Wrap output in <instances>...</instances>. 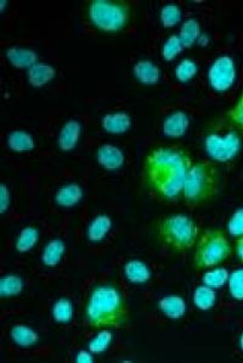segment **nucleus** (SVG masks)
I'll return each mask as SVG.
<instances>
[{
    "instance_id": "1",
    "label": "nucleus",
    "mask_w": 243,
    "mask_h": 363,
    "mask_svg": "<svg viewBox=\"0 0 243 363\" xmlns=\"http://www.w3.org/2000/svg\"><path fill=\"white\" fill-rule=\"evenodd\" d=\"M192 158L181 147H158L146 155L142 165V184L155 198L164 203L181 197L185 179L192 167Z\"/></svg>"
},
{
    "instance_id": "2",
    "label": "nucleus",
    "mask_w": 243,
    "mask_h": 363,
    "mask_svg": "<svg viewBox=\"0 0 243 363\" xmlns=\"http://www.w3.org/2000/svg\"><path fill=\"white\" fill-rule=\"evenodd\" d=\"M84 318L92 329L125 328L130 321L125 294L110 283L92 286L84 306Z\"/></svg>"
},
{
    "instance_id": "3",
    "label": "nucleus",
    "mask_w": 243,
    "mask_h": 363,
    "mask_svg": "<svg viewBox=\"0 0 243 363\" xmlns=\"http://www.w3.org/2000/svg\"><path fill=\"white\" fill-rule=\"evenodd\" d=\"M222 189L220 171L213 161L201 160L192 165L185 179L181 197L190 209L212 204Z\"/></svg>"
},
{
    "instance_id": "4",
    "label": "nucleus",
    "mask_w": 243,
    "mask_h": 363,
    "mask_svg": "<svg viewBox=\"0 0 243 363\" xmlns=\"http://www.w3.org/2000/svg\"><path fill=\"white\" fill-rule=\"evenodd\" d=\"M156 234L166 248L173 253H183L197 242L199 227L192 217L175 214L166 216L157 222Z\"/></svg>"
},
{
    "instance_id": "5",
    "label": "nucleus",
    "mask_w": 243,
    "mask_h": 363,
    "mask_svg": "<svg viewBox=\"0 0 243 363\" xmlns=\"http://www.w3.org/2000/svg\"><path fill=\"white\" fill-rule=\"evenodd\" d=\"M88 20L103 34H119L129 26L131 6L122 0H92L88 4Z\"/></svg>"
},
{
    "instance_id": "6",
    "label": "nucleus",
    "mask_w": 243,
    "mask_h": 363,
    "mask_svg": "<svg viewBox=\"0 0 243 363\" xmlns=\"http://www.w3.org/2000/svg\"><path fill=\"white\" fill-rule=\"evenodd\" d=\"M242 147V132L227 120L212 127L203 138V148L213 162H229L236 159Z\"/></svg>"
},
{
    "instance_id": "7",
    "label": "nucleus",
    "mask_w": 243,
    "mask_h": 363,
    "mask_svg": "<svg viewBox=\"0 0 243 363\" xmlns=\"http://www.w3.org/2000/svg\"><path fill=\"white\" fill-rule=\"evenodd\" d=\"M233 255V245L222 229H207L197 240L194 256L196 271L208 270L225 262Z\"/></svg>"
},
{
    "instance_id": "8",
    "label": "nucleus",
    "mask_w": 243,
    "mask_h": 363,
    "mask_svg": "<svg viewBox=\"0 0 243 363\" xmlns=\"http://www.w3.org/2000/svg\"><path fill=\"white\" fill-rule=\"evenodd\" d=\"M238 77L236 62L230 55H220L214 59L208 68L207 79L212 90L225 93L233 88Z\"/></svg>"
},
{
    "instance_id": "9",
    "label": "nucleus",
    "mask_w": 243,
    "mask_h": 363,
    "mask_svg": "<svg viewBox=\"0 0 243 363\" xmlns=\"http://www.w3.org/2000/svg\"><path fill=\"white\" fill-rule=\"evenodd\" d=\"M97 164L103 170L114 172L125 166V155L122 149L114 144H103L97 149L95 153Z\"/></svg>"
},
{
    "instance_id": "10",
    "label": "nucleus",
    "mask_w": 243,
    "mask_h": 363,
    "mask_svg": "<svg viewBox=\"0 0 243 363\" xmlns=\"http://www.w3.org/2000/svg\"><path fill=\"white\" fill-rule=\"evenodd\" d=\"M81 121L76 118H72L65 122V125L61 127L59 136H57V147L64 153H70L78 147L81 142Z\"/></svg>"
},
{
    "instance_id": "11",
    "label": "nucleus",
    "mask_w": 243,
    "mask_h": 363,
    "mask_svg": "<svg viewBox=\"0 0 243 363\" xmlns=\"http://www.w3.org/2000/svg\"><path fill=\"white\" fill-rule=\"evenodd\" d=\"M190 127V117L185 111L175 110L166 116L162 125L164 137L178 139L184 137Z\"/></svg>"
},
{
    "instance_id": "12",
    "label": "nucleus",
    "mask_w": 243,
    "mask_h": 363,
    "mask_svg": "<svg viewBox=\"0 0 243 363\" xmlns=\"http://www.w3.org/2000/svg\"><path fill=\"white\" fill-rule=\"evenodd\" d=\"M133 123L131 116L127 111H112L107 112L101 118V127L108 134L120 136L128 132Z\"/></svg>"
},
{
    "instance_id": "13",
    "label": "nucleus",
    "mask_w": 243,
    "mask_h": 363,
    "mask_svg": "<svg viewBox=\"0 0 243 363\" xmlns=\"http://www.w3.org/2000/svg\"><path fill=\"white\" fill-rule=\"evenodd\" d=\"M5 59L11 66L17 70H28L38 61V54L29 48L14 45L5 50Z\"/></svg>"
},
{
    "instance_id": "14",
    "label": "nucleus",
    "mask_w": 243,
    "mask_h": 363,
    "mask_svg": "<svg viewBox=\"0 0 243 363\" xmlns=\"http://www.w3.org/2000/svg\"><path fill=\"white\" fill-rule=\"evenodd\" d=\"M133 76L142 86L152 87L161 81V70L150 59H140L133 66Z\"/></svg>"
},
{
    "instance_id": "15",
    "label": "nucleus",
    "mask_w": 243,
    "mask_h": 363,
    "mask_svg": "<svg viewBox=\"0 0 243 363\" xmlns=\"http://www.w3.org/2000/svg\"><path fill=\"white\" fill-rule=\"evenodd\" d=\"M83 198H84V190L81 184H78L76 182H71L56 190L54 201L59 208L72 209L79 204Z\"/></svg>"
},
{
    "instance_id": "16",
    "label": "nucleus",
    "mask_w": 243,
    "mask_h": 363,
    "mask_svg": "<svg viewBox=\"0 0 243 363\" xmlns=\"http://www.w3.org/2000/svg\"><path fill=\"white\" fill-rule=\"evenodd\" d=\"M57 72L53 65L47 62H37L26 72L27 83L33 88H43L48 83L54 81Z\"/></svg>"
},
{
    "instance_id": "17",
    "label": "nucleus",
    "mask_w": 243,
    "mask_h": 363,
    "mask_svg": "<svg viewBox=\"0 0 243 363\" xmlns=\"http://www.w3.org/2000/svg\"><path fill=\"white\" fill-rule=\"evenodd\" d=\"M123 275L131 284H146L151 281L150 266L139 259H131L123 266Z\"/></svg>"
},
{
    "instance_id": "18",
    "label": "nucleus",
    "mask_w": 243,
    "mask_h": 363,
    "mask_svg": "<svg viewBox=\"0 0 243 363\" xmlns=\"http://www.w3.org/2000/svg\"><path fill=\"white\" fill-rule=\"evenodd\" d=\"M112 229V218L108 215L101 214L92 218L86 229V237L88 242L92 244H97L105 240L107 237L108 233Z\"/></svg>"
},
{
    "instance_id": "19",
    "label": "nucleus",
    "mask_w": 243,
    "mask_h": 363,
    "mask_svg": "<svg viewBox=\"0 0 243 363\" xmlns=\"http://www.w3.org/2000/svg\"><path fill=\"white\" fill-rule=\"evenodd\" d=\"M65 253L66 242L61 238H54L45 244L40 261L45 267H57L64 259Z\"/></svg>"
},
{
    "instance_id": "20",
    "label": "nucleus",
    "mask_w": 243,
    "mask_h": 363,
    "mask_svg": "<svg viewBox=\"0 0 243 363\" xmlns=\"http://www.w3.org/2000/svg\"><path fill=\"white\" fill-rule=\"evenodd\" d=\"M157 306H158V310L162 312L163 316H166L169 319H174V321L183 318L186 314V308H188L184 299L178 295H169V297L159 299Z\"/></svg>"
},
{
    "instance_id": "21",
    "label": "nucleus",
    "mask_w": 243,
    "mask_h": 363,
    "mask_svg": "<svg viewBox=\"0 0 243 363\" xmlns=\"http://www.w3.org/2000/svg\"><path fill=\"white\" fill-rule=\"evenodd\" d=\"M6 147L14 153H27L34 150L36 142L31 133L23 129H15L6 136Z\"/></svg>"
},
{
    "instance_id": "22",
    "label": "nucleus",
    "mask_w": 243,
    "mask_h": 363,
    "mask_svg": "<svg viewBox=\"0 0 243 363\" xmlns=\"http://www.w3.org/2000/svg\"><path fill=\"white\" fill-rule=\"evenodd\" d=\"M11 340L18 347H32L39 341L38 333L27 325H15L11 328Z\"/></svg>"
},
{
    "instance_id": "23",
    "label": "nucleus",
    "mask_w": 243,
    "mask_h": 363,
    "mask_svg": "<svg viewBox=\"0 0 243 363\" xmlns=\"http://www.w3.org/2000/svg\"><path fill=\"white\" fill-rule=\"evenodd\" d=\"M179 38L181 40V45L184 49L192 48L201 37V25L196 18L190 17L185 20V23L181 25L180 32H179Z\"/></svg>"
},
{
    "instance_id": "24",
    "label": "nucleus",
    "mask_w": 243,
    "mask_h": 363,
    "mask_svg": "<svg viewBox=\"0 0 243 363\" xmlns=\"http://www.w3.org/2000/svg\"><path fill=\"white\" fill-rule=\"evenodd\" d=\"M39 238H40V231L37 227L27 226L22 228L15 240V250L20 253L31 251L37 245Z\"/></svg>"
},
{
    "instance_id": "25",
    "label": "nucleus",
    "mask_w": 243,
    "mask_h": 363,
    "mask_svg": "<svg viewBox=\"0 0 243 363\" xmlns=\"http://www.w3.org/2000/svg\"><path fill=\"white\" fill-rule=\"evenodd\" d=\"M51 316L59 325L71 323L75 316V308L70 297H62L57 299L51 308Z\"/></svg>"
},
{
    "instance_id": "26",
    "label": "nucleus",
    "mask_w": 243,
    "mask_h": 363,
    "mask_svg": "<svg viewBox=\"0 0 243 363\" xmlns=\"http://www.w3.org/2000/svg\"><path fill=\"white\" fill-rule=\"evenodd\" d=\"M25 281L21 275L16 273H8L0 278V297H14L23 292Z\"/></svg>"
},
{
    "instance_id": "27",
    "label": "nucleus",
    "mask_w": 243,
    "mask_h": 363,
    "mask_svg": "<svg viewBox=\"0 0 243 363\" xmlns=\"http://www.w3.org/2000/svg\"><path fill=\"white\" fill-rule=\"evenodd\" d=\"M192 301L196 308L201 311H209L216 303V292L209 286H200L194 289Z\"/></svg>"
},
{
    "instance_id": "28",
    "label": "nucleus",
    "mask_w": 243,
    "mask_h": 363,
    "mask_svg": "<svg viewBox=\"0 0 243 363\" xmlns=\"http://www.w3.org/2000/svg\"><path fill=\"white\" fill-rule=\"evenodd\" d=\"M183 12L178 4L168 3L162 6L159 12V21L164 28H173L181 21Z\"/></svg>"
},
{
    "instance_id": "29",
    "label": "nucleus",
    "mask_w": 243,
    "mask_h": 363,
    "mask_svg": "<svg viewBox=\"0 0 243 363\" xmlns=\"http://www.w3.org/2000/svg\"><path fill=\"white\" fill-rule=\"evenodd\" d=\"M197 73L199 65L196 64V61L191 59H183L174 70L175 79L180 83H189L197 76Z\"/></svg>"
},
{
    "instance_id": "30",
    "label": "nucleus",
    "mask_w": 243,
    "mask_h": 363,
    "mask_svg": "<svg viewBox=\"0 0 243 363\" xmlns=\"http://www.w3.org/2000/svg\"><path fill=\"white\" fill-rule=\"evenodd\" d=\"M229 277H230V273L227 272V268L213 267V270L205 272L202 277V281L205 286H209L212 289H219L227 284L229 281Z\"/></svg>"
},
{
    "instance_id": "31",
    "label": "nucleus",
    "mask_w": 243,
    "mask_h": 363,
    "mask_svg": "<svg viewBox=\"0 0 243 363\" xmlns=\"http://www.w3.org/2000/svg\"><path fill=\"white\" fill-rule=\"evenodd\" d=\"M114 340V334L110 329H100L97 336L92 338V340L89 341L88 349L94 353V355H99V353H103L107 351L108 347H111Z\"/></svg>"
},
{
    "instance_id": "32",
    "label": "nucleus",
    "mask_w": 243,
    "mask_h": 363,
    "mask_svg": "<svg viewBox=\"0 0 243 363\" xmlns=\"http://www.w3.org/2000/svg\"><path fill=\"white\" fill-rule=\"evenodd\" d=\"M183 50H184V47L181 45V40L179 38L178 34H172L164 40L162 49H161V55H162L163 60L170 62V61L175 60Z\"/></svg>"
},
{
    "instance_id": "33",
    "label": "nucleus",
    "mask_w": 243,
    "mask_h": 363,
    "mask_svg": "<svg viewBox=\"0 0 243 363\" xmlns=\"http://www.w3.org/2000/svg\"><path fill=\"white\" fill-rule=\"evenodd\" d=\"M225 120L243 132V89L233 108L225 114Z\"/></svg>"
},
{
    "instance_id": "34",
    "label": "nucleus",
    "mask_w": 243,
    "mask_h": 363,
    "mask_svg": "<svg viewBox=\"0 0 243 363\" xmlns=\"http://www.w3.org/2000/svg\"><path fill=\"white\" fill-rule=\"evenodd\" d=\"M229 292L236 300H243V268L233 271L229 277Z\"/></svg>"
},
{
    "instance_id": "35",
    "label": "nucleus",
    "mask_w": 243,
    "mask_h": 363,
    "mask_svg": "<svg viewBox=\"0 0 243 363\" xmlns=\"http://www.w3.org/2000/svg\"><path fill=\"white\" fill-rule=\"evenodd\" d=\"M227 231L233 237H242L243 236V208L238 209L230 217L227 223Z\"/></svg>"
},
{
    "instance_id": "36",
    "label": "nucleus",
    "mask_w": 243,
    "mask_h": 363,
    "mask_svg": "<svg viewBox=\"0 0 243 363\" xmlns=\"http://www.w3.org/2000/svg\"><path fill=\"white\" fill-rule=\"evenodd\" d=\"M10 205V188L8 187L5 183H1V186H0V212H1V215H4V214L8 212Z\"/></svg>"
},
{
    "instance_id": "37",
    "label": "nucleus",
    "mask_w": 243,
    "mask_h": 363,
    "mask_svg": "<svg viewBox=\"0 0 243 363\" xmlns=\"http://www.w3.org/2000/svg\"><path fill=\"white\" fill-rule=\"evenodd\" d=\"M92 353L89 349L88 350H81L76 353L75 356V362L76 363H92L94 362V358Z\"/></svg>"
},
{
    "instance_id": "38",
    "label": "nucleus",
    "mask_w": 243,
    "mask_h": 363,
    "mask_svg": "<svg viewBox=\"0 0 243 363\" xmlns=\"http://www.w3.org/2000/svg\"><path fill=\"white\" fill-rule=\"evenodd\" d=\"M235 251H236L238 259L243 262V236L238 238L236 242H235Z\"/></svg>"
},
{
    "instance_id": "39",
    "label": "nucleus",
    "mask_w": 243,
    "mask_h": 363,
    "mask_svg": "<svg viewBox=\"0 0 243 363\" xmlns=\"http://www.w3.org/2000/svg\"><path fill=\"white\" fill-rule=\"evenodd\" d=\"M208 42H209L208 36H207V34H201V37L200 39H199V42H197V45H200L201 47H207Z\"/></svg>"
},
{
    "instance_id": "40",
    "label": "nucleus",
    "mask_w": 243,
    "mask_h": 363,
    "mask_svg": "<svg viewBox=\"0 0 243 363\" xmlns=\"http://www.w3.org/2000/svg\"><path fill=\"white\" fill-rule=\"evenodd\" d=\"M9 4V1L8 0H3V1H0V12H5L6 5Z\"/></svg>"
},
{
    "instance_id": "41",
    "label": "nucleus",
    "mask_w": 243,
    "mask_h": 363,
    "mask_svg": "<svg viewBox=\"0 0 243 363\" xmlns=\"http://www.w3.org/2000/svg\"><path fill=\"white\" fill-rule=\"evenodd\" d=\"M238 344H240V347H241V350L243 351V333L241 334V336H240V341H238Z\"/></svg>"
}]
</instances>
